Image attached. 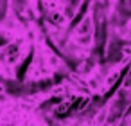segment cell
Wrapping results in <instances>:
<instances>
[{"label": "cell", "mask_w": 131, "mask_h": 126, "mask_svg": "<svg viewBox=\"0 0 131 126\" xmlns=\"http://www.w3.org/2000/svg\"><path fill=\"white\" fill-rule=\"evenodd\" d=\"M93 36H95V25L92 16L83 18V22L74 29V33L70 34V42L77 47V49H84L88 51L93 45Z\"/></svg>", "instance_id": "cell-1"}]
</instances>
